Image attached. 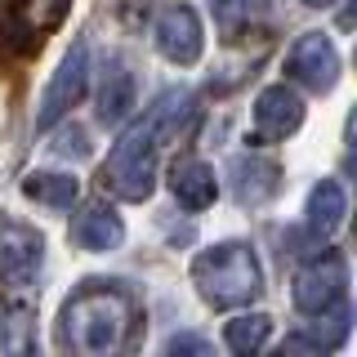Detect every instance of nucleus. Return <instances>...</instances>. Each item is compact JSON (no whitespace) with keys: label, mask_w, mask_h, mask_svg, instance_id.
<instances>
[{"label":"nucleus","mask_w":357,"mask_h":357,"mask_svg":"<svg viewBox=\"0 0 357 357\" xmlns=\"http://www.w3.org/2000/svg\"><path fill=\"white\" fill-rule=\"evenodd\" d=\"M304 215H308V228L317 232V237H331V232L344 223V215H349V197H344V188L335 183V178H321V183L308 192Z\"/></svg>","instance_id":"13"},{"label":"nucleus","mask_w":357,"mask_h":357,"mask_svg":"<svg viewBox=\"0 0 357 357\" xmlns=\"http://www.w3.org/2000/svg\"><path fill=\"white\" fill-rule=\"evenodd\" d=\"M98 112H103V121H116V116H126L130 103H134V76L126 72V67H116L112 63L107 67V85H103V98H98Z\"/></svg>","instance_id":"16"},{"label":"nucleus","mask_w":357,"mask_h":357,"mask_svg":"<svg viewBox=\"0 0 357 357\" xmlns=\"http://www.w3.org/2000/svg\"><path fill=\"white\" fill-rule=\"evenodd\" d=\"M344 134H349V143H353V148H357V107L349 112V130H344Z\"/></svg>","instance_id":"18"},{"label":"nucleus","mask_w":357,"mask_h":357,"mask_svg":"<svg viewBox=\"0 0 357 357\" xmlns=\"http://www.w3.org/2000/svg\"><path fill=\"white\" fill-rule=\"evenodd\" d=\"M268 335H273V317L245 312V317H232L228 326H223V344H228L232 353H259L268 344Z\"/></svg>","instance_id":"15"},{"label":"nucleus","mask_w":357,"mask_h":357,"mask_svg":"<svg viewBox=\"0 0 357 357\" xmlns=\"http://www.w3.org/2000/svg\"><path fill=\"white\" fill-rule=\"evenodd\" d=\"M344 282H349V268H344L340 255H317L312 264H304L295 273V286H290V299H295L299 312H308V317H317V312H326L331 304H340L344 295Z\"/></svg>","instance_id":"5"},{"label":"nucleus","mask_w":357,"mask_h":357,"mask_svg":"<svg viewBox=\"0 0 357 357\" xmlns=\"http://www.w3.org/2000/svg\"><path fill=\"white\" fill-rule=\"evenodd\" d=\"M228 174H232V192H237V201H245V206H259L277 188V165L268 161V156H255V152L237 156Z\"/></svg>","instance_id":"12"},{"label":"nucleus","mask_w":357,"mask_h":357,"mask_svg":"<svg viewBox=\"0 0 357 357\" xmlns=\"http://www.w3.org/2000/svg\"><path fill=\"white\" fill-rule=\"evenodd\" d=\"M259 5H264V0H215V18H219V27L228 31V36H237L245 22L255 18Z\"/></svg>","instance_id":"17"},{"label":"nucleus","mask_w":357,"mask_h":357,"mask_svg":"<svg viewBox=\"0 0 357 357\" xmlns=\"http://www.w3.org/2000/svg\"><path fill=\"white\" fill-rule=\"evenodd\" d=\"M40 232H31L27 223H9L0 219V277L5 282H27L40 264Z\"/></svg>","instance_id":"8"},{"label":"nucleus","mask_w":357,"mask_h":357,"mask_svg":"<svg viewBox=\"0 0 357 357\" xmlns=\"http://www.w3.org/2000/svg\"><path fill=\"white\" fill-rule=\"evenodd\" d=\"M85 89H89V50H85V40H76L72 50L59 59V67H54V76H50V85H45L36 126H40V130H54L72 107H81Z\"/></svg>","instance_id":"4"},{"label":"nucleus","mask_w":357,"mask_h":357,"mask_svg":"<svg viewBox=\"0 0 357 357\" xmlns=\"http://www.w3.org/2000/svg\"><path fill=\"white\" fill-rule=\"evenodd\" d=\"M170 188H174V201L188 206V210H206L210 201L219 197V178H215V170H210L201 156H183V161H174Z\"/></svg>","instance_id":"11"},{"label":"nucleus","mask_w":357,"mask_h":357,"mask_svg":"<svg viewBox=\"0 0 357 357\" xmlns=\"http://www.w3.org/2000/svg\"><path fill=\"white\" fill-rule=\"evenodd\" d=\"M22 192H27L31 201H40V206H50V210H67V206L76 201V178H72V174L36 170V174H27Z\"/></svg>","instance_id":"14"},{"label":"nucleus","mask_w":357,"mask_h":357,"mask_svg":"<svg viewBox=\"0 0 357 357\" xmlns=\"http://www.w3.org/2000/svg\"><path fill=\"white\" fill-rule=\"evenodd\" d=\"M299 121H304V103H299L295 89L286 85H268L259 98H255V130L264 134V139H290V134L299 130Z\"/></svg>","instance_id":"9"},{"label":"nucleus","mask_w":357,"mask_h":357,"mask_svg":"<svg viewBox=\"0 0 357 357\" xmlns=\"http://www.w3.org/2000/svg\"><path fill=\"white\" fill-rule=\"evenodd\" d=\"M192 282H197L206 304L237 308V304L259 295L264 273H259V259H255V250L245 241H219V245H210V250L197 255Z\"/></svg>","instance_id":"2"},{"label":"nucleus","mask_w":357,"mask_h":357,"mask_svg":"<svg viewBox=\"0 0 357 357\" xmlns=\"http://www.w3.org/2000/svg\"><path fill=\"white\" fill-rule=\"evenodd\" d=\"M156 139H161V121L143 116L116 139L112 148V161H107V188L116 192L121 201H148L152 197V183H156Z\"/></svg>","instance_id":"3"},{"label":"nucleus","mask_w":357,"mask_h":357,"mask_svg":"<svg viewBox=\"0 0 357 357\" xmlns=\"http://www.w3.org/2000/svg\"><path fill=\"white\" fill-rule=\"evenodd\" d=\"M201 45H206V36H201V14L192 5H170L156 18V50L170 63H183V67L197 63Z\"/></svg>","instance_id":"7"},{"label":"nucleus","mask_w":357,"mask_h":357,"mask_svg":"<svg viewBox=\"0 0 357 357\" xmlns=\"http://www.w3.org/2000/svg\"><path fill=\"white\" fill-rule=\"evenodd\" d=\"M126 237V228H121V215L112 206H103V201H89V206L81 210V215L72 219V241L81 245V250H116V241Z\"/></svg>","instance_id":"10"},{"label":"nucleus","mask_w":357,"mask_h":357,"mask_svg":"<svg viewBox=\"0 0 357 357\" xmlns=\"http://www.w3.org/2000/svg\"><path fill=\"white\" fill-rule=\"evenodd\" d=\"M304 5H317L321 9V5H331V0H304Z\"/></svg>","instance_id":"19"},{"label":"nucleus","mask_w":357,"mask_h":357,"mask_svg":"<svg viewBox=\"0 0 357 357\" xmlns=\"http://www.w3.org/2000/svg\"><path fill=\"white\" fill-rule=\"evenodd\" d=\"M286 67L295 81H304L312 94H326V89L340 81V54H335V45L326 31H308V36H299L290 45L286 54Z\"/></svg>","instance_id":"6"},{"label":"nucleus","mask_w":357,"mask_h":357,"mask_svg":"<svg viewBox=\"0 0 357 357\" xmlns=\"http://www.w3.org/2000/svg\"><path fill=\"white\" fill-rule=\"evenodd\" d=\"M130 331V295L116 282H85L63 304V340L81 353H112Z\"/></svg>","instance_id":"1"}]
</instances>
